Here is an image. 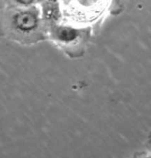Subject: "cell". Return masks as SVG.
<instances>
[{
    "label": "cell",
    "mask_w": 151,
    "mask_h": 158,
    "mask_svg": "<svg viewBox=\"0 0 151 158\" xmlns=\"http://www.w3.org/2000/svg\"><path fill=\"white\" fill-rule=\"evenodd\" d=\"M55 38L60 44L65 45L77 44L81 38L80 32L72 28L60 27L54 31Z\"/></svg>",
    "instance_id": "cell-2"
},
{
    "label": "cell",
    "mask_w": 151,
    "mask_h": 158,
    "mask_svg": "<svg viewBox=\"0 0 151 158\" xmlns=\"http://www.w3.org/2000/svg\"><path fill=\"white\" fill-rule=\"evenodd\" d=\"M40 26L38 11L35 8L19 10L11 19V27L21 37L28 38L37 32Z\"/></svg>",
    "instance_id": "cell-1"
}]
</instances>
